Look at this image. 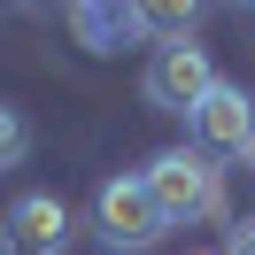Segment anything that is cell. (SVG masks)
<instances>
[{
	"label": "cell",
	"mask_w": 255,
	"mask_h": 255,
	"mask_svg": "<svg viewBox=\"0 0 255 255\" xmlns=\"http://www.w3.org/2000/svg\"><path fill=\"white\" fill-rule=\"evenodd\" d=\"M23 147H31V131H23V116L8 109V101H0V170H16V162H23Z\"/></svg>",
	"instance_id": "7"
},
{
	"label": "cell",
	"mask_w": 255,
	"mask_h": 255,
	"mask_svg": "<svg viewBox=\"0 0 255 255\" xmlns=\"http://www.w3.org/2000/svg\"><path fill=\"white\" fill-rule=\"evenodd\" d=\"M93 224H101V240H109L116 255H139V248H155V240L170 232L139 170H131V178H109V186H101V201H93Z\"/></svg>",
	"instance_id": "2"
},
{
	"label": "cell",
	"mask_w": 255,
	"mask_h": 255,
	"mask_svg": "<svg viewBox=\"0 0 255 255\" xmlns=\"http://www.w3.org/2000/svg\"><path fill=\"white\" fill-rule=\"evenodd\" d=\"M70 31H78L93 54H116V47H131L147 23H139V8H101V0H78V8H70Z\"/></svg>",
	"instance_id": "6"
},
{
	"label": "cell",
	"mask_w": 255,
	"mask_h": 255,
	"mask_svg": "<svg viewBox=\"0 0 255 255\" xmlns=\"http://www.w3.org/2000/svg\"><path fill=\"white\" fill-rule=\"evenodd\" d=\"M209 85H217V62H209V47H193V39H162L155 62H147V101L170 116H193L209 101Z\"/></svg>",
	"instance_id": "4"
},
{
	"label": "cell",
	"mask_w": 255,
	"mask_h": 255,
	"mask_svg": "<svg viewBox=\"0 0 255 255\" xmlns=\"http://www.w3.org/2000/svg\"><path fill=\"white\" fill-rule=\"evenodd\" d=\"M70 248V209L54 193H23L0 217V255H62Z\"/></svg>",
	"instance_id": "5"
},
{
	"label": "cell",
	"mask_w": 255,
	"mask_h": 255,
	"mask_svg": "<svg viewBox=\"0 0 255 255\" xmlns=\"http://www.w3.org/2000/svg\"><path fill=\"white\" fill-rule=\"evenodd\" d=\"M224 255H255V217H248V224H232V240H224Z\"/></svg>",
	"instance_id": "8"
},
{
	"label": "cell",
	"mask_w": 255,
	"mask_h": 255,
	"mask_svg": "<svg viewBox=\"0 0 255 255\" xmlns=\"http://www.w3.org/2000/svg\"><path fill=\"white\" fill-rule=\"evenodd\" d=\"M186 131H193V155L201 162H217V155H255V101H248V85H209V101L186 116Z\"/></svg>",
	"instance_id": "3"
},
{
	"label": "cell",
	"mask_w": 255,
	"mask_h": 255,
	"mask_svg": "<svg viewBox=\"0 0 255 255\" xmlns=\"http://www.w3.org/2000/svg\"><path fill=\"white\" fill-rule=\"evenodd\" d=\"M147 193H155V209H162V224H193V217H224V186H217V170H209L193 147H162L155 162H147Z\"/></svg>",
	"instance_id": "1"
}]
</instances>
